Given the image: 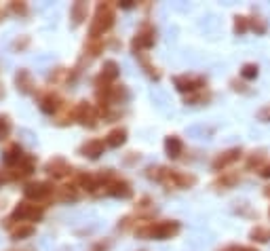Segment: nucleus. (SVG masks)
I'll return each mask as SVG.
<instances>
[{
    "mask_svg": "<svg viewBox=\"0 0 270 251\" xmlns=\"http://www.w3.org/2000/svg\"><path fill=\"white\" fill-rule=\"evenodd\" d=\"M137 57H139V64H141V68H144V72H146L148 76H150V78L159 80V78H161V72H159V70H156V68L150 64V61H148V57H144V53L137 55Z\"/></svg>",
    "mask_w": 270,
    "mask_h": 251,
    "instance_id": "25",
    "label": "nucleus"
},
{
    "mask_svg": "<svg viewBox=\"0 0 270 251\" xmlns=\"http://www.w3.org/2000/svg\"><path fill=\"white\" fill-rule=\"evenodd\" d=\"M45 173L53 179H66V177H72L74 176V167L68 163L63 156H53L47 160L45 165Z\"/></svg>",
    "mask_w": 270,
    "mask_h": 251,
    "instance_id": "10",
    "label": "nucleus"
},
{
    "mask_svg": "<svg viewBox=\"0 0 270 251\" xmlns=\"http://www.w3.org/2000/svg\"><path fill=\"white\" fill-rule=\"evenodd\" d=\"M108 148L106 146V139H99V137H93V139H87L84 144H81V148H78V152H81L82 156H87L91 160H97L99 156L104 154V150Z\"/></svg>",
    "mask_w": 270,
    "mask_h": 251,
    "instance_id": "14",
    "label": "nucleus"
},
{
    "mask_svg": "<svg viewBox=\"0 0 270 251\" xmlns=\"http://www.w3.org/2000/svg\"><path fill=\"white\" fill-rule=\"evenodd\" d=\"M156 43V32H154V27L152 25H148V24H144L137 30V34L133 36V40H131V49H133V53L135 55H141L144 51H148L152 45Z\"/></svg>",
    "mask_w": 270,
    "mask_h": 251,
    "instance_id": "9",
    "label": "nucleus"
},
{
    "mask_svg": "<svg viewBox=\"0 0 270 251\" xmlns=\"http://www.w3.org/2000/svg\"><path fill=\"white\" fill-rule=\"evenodd\" d=\"M258 118H260L262 123H270V103L260 110V112H258Z\"/></svg>",
    "mask_w": 270,
    "mask_h": 251,
    "instance_id": "33",
    "label": "nucleus"
},
{
    "mask_svg": "<svg viewBox=\"0 0 270 251\" xmlns=\"http://www.w3.org/2000/svg\"><path fill=\"white\" fill-rule=\"evenodd\" d=\"M11 129H13V125H11L9 114H0V142H4L11 135Z\"/></svg>",
    "mask_w": 270,
    "mask_h": 251,
    "instance_id": "27",
    "label": "nucleus"
},
{
    "mask_svg": "<svg viewBox=\"0 0 270 251\" xmlns=\"http://www.w3.org/2000/svg\"><path fill=\"white\" fill-rule=\"evenodd\" d=\"M104 51V40L99 38V40H93V38H89V43L84 45V55L89 53V57H97L99 53Z\"/></svg>",
    "mask_w": 270,
    "mask_h": 251,
    "instance_id": "24",
    "label": "nucleus"
},
{
    "mask_svg": "<svg viewBox=\"0 0 270 251\" xmlns=\"http://www.w3.org/2000/svg\"><path fill=\"white\" fill-rule=\"evenodd\" d=\"M118 76H120V68H118V64H116L114 59H106L104 66H102V72H99L97 78L104 80V82H110V85H112V82H114Z\"/></svg>",
    "mask_w": 270,
    "mask_h": 251,
    "instance_id": "19",
    "label": "nucleus"
},
{
    "mask_svg": "<svg viewBox=\"0 0 270 251\" xmlns=\"http://www.w3.org/2000/svg\"><path fill=\"white\" fill-rule=\"evenodd\" d=\"M42 215H45V205H38V203H32V201H21V203L15 205V209L11 211V215L2 222V226L9 230L13 224H19V222H40Z\"/></svg>",
    "mask_w": 270,
    "mask_h": 251,
    "instance_id": "4",
    "label": "nucleus"
},
{
    "mask_svg": "<svg viewBox=\"0 0 270 251\" xmlns=\"http://www.w3.org/2000/svg\"><path fill=\"white\" fill-rule=\"evenodd\" d=\"M222 251H258V249H253V247H245V245H228V247H224Z\"/></svg>",
    "mask_w": 270,
    "mask_h": 251,
    "instance_id": "35",
    "label": "nucleus"
},
{
    "mask_svg": "<svg viewBox=\"0 0 270 251\" xmlns=\"http://www.w3.org/2000/svg\"><path fill=\"white\" fill-rule=\"evenodd\" d=\"M87 13H89V6L87 2H82V0H78V2H74L72 6H70V19H72V25H81L84 19H87Z\"/></svg>",
    "mask_w": 270,
    "mask_h": 251,
    "instance_id": "21",
    "label": "nucleus"
},
{
    "mask_svg": "<svg viewBox=\"0 0 270 251\" xmlns=\"http://www.w3.org/2000/svg\"><path fill=\"white\" fill-rule=\"evenodd\" d=\"M34 171H36V156L26 154L15 167H9V169H6V182H19V179H26V177H30Z\"/></svg>",
    "mask_w": 270,
    "mask_h": 251,
    "instance_id": "6",
    "label": "nucleus"
},
{
    "mask_svg": "<svg viewBox=\"0 0 270 251\" xmlns=\"http://www.w3.org/2000/svg\"><path fill=\"white\" fill-rule=\"evenodd\" d=\"M24 251H27V249H24Z\"/></svg>",
    "mask_w": 270,
    "mask_h": 251,
    "instance_id": "43",
    "label": "nucleus"
},
{
    "mask_svg": "<svg viewBox=\"0 0 270 251\" xmlns=\"http://www.w3.org/2000/svg\"><path fill=\"white\" fill-rule=\"evenodd\" d=\"M24 156H26V152L19 144H9L2 152V163L6 165V169H9V167H15Z\"/></svg>",
    "mask_w": 270,
    "mask_h": 251,
    "instance_id": "16",
    "label": "nucleus"
},
{
    "mask_svg": "<svg viewBox=\"0 0 270 251\" xmlns=\"http://www.w3.org/2000/svg\"><path fill=\"white\" fill-rule=\"evenodd\" d=\"M114 4L112 2H99L97 9H95V15L91 19V25H89V38L99 40L106 32L112 30L114 25Z\"/></svg>",
    "mask_w": 270,
    "mask_h": 251,
    "instance_id": "3",
    "label": "nucleus"
},
{
    "mask_svg": "<svg viewBox=\"0 0 270 251\" xmlns=\"http://www.w3.org/2000/svg\"><path fill=\"white\" fill-rule=\"evenodd\" d=\"M173 85L180 93H198L201 89L205 87V78L203 76H188V74H180V76H173Z\"/></svg>",
    "mask_w": 270,
    "mask_h": 251,
    "instance_id": "11",
    "label": "nucleus"
},
{
    "mask_svg": "<svg viewBox=\"0 0 270 251\" xmlns=\"http://www.w3.org/2000/svg\"><path fill=\"white\" fill-rule=\"evenodd\" d=\"M99 110L95 103H89V101H78L76 103V123H81L82 127L87 129H95L97 123H99Z\"/></svg>",
    "mask_w": 270,
    "mask_h": 251,
    "instance_id": "8",
    "label": "nucleus"
},
{
    "mask_svg": "<svg viewBox=\"0 0 270 251\" xmlns=\"http://www.w3.org/2000/svg\"><path fill=\"white\" fill-rule=\"evenodd\" d=\"M247 27H249L247 17H237V19H234V32H237V34H245Z\"/></svg>",
    "mask_w": 270,
    "mask_h": 251,
    "instance_id": "32",
    "label": "nucleus"
},
{
    "mask_svg": "<svg viewBox=\"0 0 270 251\" xmlns=\"http://www.w3.org/2000/svg\"><path fill=\"white\" fill-rule=\"evenodd\" d=\"M127 129L125 127H116V129H112L108 135H106V146L108 148H120V146H125L127 142Z\"/></svg>",
    "mask_w": 270,
    "mask_h": 251,
    "instance_id": "20",
    "label": "nucleus"
},
{
    "mask_svg": "<svg viewBox=\"0 0 270 251\" xmlns=\"http://www.w3.org/2000/svg\"><path fill=\"white\" fill-rule=\"evenodd\" d=\"M209 100H211V95H209V93L198 91V93L188 95V97H186V103H190V106H194V103H205V101H209Z\"/></svg>",
    "mask_w": 270,
    "mask_h": 251,
    "instance_id": "29",
    "label": "nucleus"
},
{
    "mask_svg": "<svg viewBox=\"0 0 270 251\" xmlns=\"http://www.w3.org/2000/svg\"><path fill=\"white\" fill-rule=\"evenodd\" d=\"M251 239L258 241V243H268L270 241V228H264V226H255L251 230Z\"/></svg>",
    "mask_w": 270,
    "mask_h": 251,
    "instance_id": "26",
    "label": "nucleus"
},
{
    "mask_svg": "<svg viewBox=\"0 0 270 251\" xmlns=\"http://www.w3.org/2000/svg\"><path fill=\"white\" fill-rule=\"evenodd\" d=\"M55 190H57V188H55L51 182H27L24 186V197H26V201L45 205L47 201H51L55 197Z\"/></svg>",
    "mask_w": 270,
    "mask_h": 251,
    "instance_id": "5",
    "label": "nucleus"
},
{
    "mask_svg": "<svg viewBox=\"0 0 270 251\" xmlns=\"http://www.w3.org/2000/svg\"><path fill=\"white\" fill-rule=\"evenodd\" d=\"M182 150H184V144H182V139L177 135H169L165 139V152H167L169 158H180Z\"/></svg>",
    "mask_w": 270,
    "mask_h": 251,
    "instance_id": "22",
    "label": "nucleus"
},
{
    "mask_svg": "<svg viewBox=\"0 0 270 251\" xmlns=\"http://www.w3.org/2000/svg\"><path fill=\"white\" fill-rule=\"evenodd\" d=\"M268 213H270V209H268Z\"/></svg>",
    "mask_w": 270,
    "mask_h": 251,
    "instance_id": "42",
    "label": "nucleus"
},
{
    "mask_svg": "<svg viewBox=\"0 0 270 251\" xmlns=\"http://www.w3.org/2000/svg\"><path fill=\"white\" fill-rule=\"evenodd\" d=\"M36 232V226L34 224H27V222H19V224H13L9 228V234H11V241H24V239H30V236Z\"/></svg>",
    "mask_w": 270,
    "mask_h": 251,
    "instance_id": "17",
    "label": "nucleus"
},
{
    "mask_svg": "<svg viewBox=\"0 0 270 251\" xmlns=\"http://www.w3.org/2000/svg\"><path fill=\"white\" fill-rule=\"evenodd\" d=\"M6 13H9V11H4V9H0V19H4V15H6Z\"/></svg>",
    "mask_w": 270,
    "mask_h": 251,
    "instance_id": "39",
    "label": "nucleus"
},
{
    "mask_svg": "<svg viewBox=\"0 0 270 251\" xmlns=\"http://www.w3.org/2000/svg\"><path fill=\"white\" fill-rule=\"evenodd\" d=\"M146 176L167 188H192L196 184V177L192 173H184V171L169 169V167H161V165L148 167Z\"/></svg>",
    "mask_w": 270,
    "mask_h": 251,
    "instance_id": "1",
    "label": "nucleus"
},
{
    "mask_svg": "<svg viewBox=\"0 0 270 251\" xmlns=\"http://www.w3.org/2000/svg\"><path fill=\"white\" fill-rule=\"evenodd\" d=\"M239 156H241V148H230V150L222 152V154H217L211 163L213 171H222V169H226V167H230L232 163H237Z\"/></svg>",
    "mask_w": 270,
    "mask_h": 251,
    "instance_id": "15",
    "label": "nucleus"
},
{
    "mask_svg": "<svg viewBox=\"0 0 270 251\" xmlns=\"http://www.w3.org/2000/svg\"><path fill=\"white\" fill-rule=\"evenodd\" d=\"M78 194H81V188H78L74 182H70V184H63L59 186L57 190H55V201H61V203H70V201H76L78 199Z\"/></svg>",
    "mask_w": 270,
    "mask_h": 251,
    "instance_id": "18",
    "label": "nucleus"
},
{
    "mask_svg": "<svg viewBox=\"0 0 270 251\" xmlns=\"http://www.w3.org/2000/svg\"><path fill=\"white\" fill-rule=\"evenodd\" d=\"M266 197H270V188H266Z\"/></svg>",
    "mask_w": 270,
    "mask_h": 251,
    "instance_id": "41",
    "label": "nucleus"
},
{
    "mask_svg": "<svg viewBox=\"0 0 270 251\" xmlns=\"http://www.w3.org/2000/svg\"><path fill=\"white\" fill-rule=\"evenodd\" d=\"M6 182V176H2V173H0V184H4Z\"/></svg>",
    "mask_w": 270,
    "mask_h": 251,
    "instance_id": "40",
    "label": "nucleus"
},
{
    "mask_svg": "<svg viewBox=\"0 0 270 251\" xmlns=\"http://www.w3.org/2000/svg\"><path fill=\"white\" fill-rule=\"evenodd\" d=\"M118 6L120 9H131V6H135V4L131 2V0H125V2H118Z\"/></svg>",
    "mask_w": 270,
    "mask_h": 251,
    "instance_id": "37",
    "label": "nucleus"
},
{
    "mask_svg": "<svg viewBox=\"0 0 270 251\" xmlns=\"http://www.w3.org/2000/svg\"><path fill=\"white\" fill-rule=\"evenodd\" d=\"M260 173H262V177H270V165H266V167H264V169H262Z\"/></svg>",
    "mask_w": 270,
    "mask_h": 251,
    "instance_id": "38",
    "label": "nucleus"
},
{
    "mask_svg": "<svg viewBox=\"0 0 270 251\" xmlns=\"http://www.w3.org/2000/svg\"><path fill=\"white\" fill-rule=\"evenodd\" d=\"M253 30H255V32H258V34H262V32H264V30H266V25H264V24H262V22H255V24H253Z\"/></svg>",
    "mask_w": 270,
    "mask_h": 251,
    "instance_id": "36",
    "label": "nucleus"
},
{
    "mask_svg": "<svg viewBox=\"0 0 270 251\" xmlns=\"http://www.w3.org/2000/svg\"><path fill=\"white\" fill-rule=\"evenodd\" d=\"M27 45H30V38H27V36H19V38L13 40V51L21 53V51H26V49H27Z\"/></svg>",
    "mask_w": 270,
    "mask_h": 251,
    "instance_id": "31",
    "label": "nucleus"
},
{
    "mask_svg": "<svg viewBox=\"0 0 270 251\" xmlns=\"http://www.w3.org/2000/svg\"><path fill=\"white\" fill-rule=\"evenodd\" d=\"M102 197H114V199H131L133 197V188L131 184L127 182V179L123 177H114L112 182L104 188V192H102Z\"/></svg>",
    "mask_w": 270,
    "mask_h": 251,
    "instance_id": "12",
    "label": "nucleus"
},
{
    "mask_svg": "<svg viewBox=\"0 0 270 251\" xmlns=\"http://www.w3.org/2000/svg\"><path fill=\"white\" fill-rule=\"evenodd\" d=\"M241 76L247 78V80H253L255 76H258V66H255V64H245L243 70H241Z\"/></svg>",
    "mask_w": 270,
    "mask_h": 251,
    "instance_id": "30",
    "label": "nucleus"
},
{
    "mask_svg": "<svg viewBox=\"0 0 270 251\" xmlns=\"http://www.w3.org/2000/svg\"><path fill=\"white\" fill-rule=\"evenodd\" d=\"M6 11L13 13V15H17V17H27L30 6H27V2H24V0H11L9 6H6Z\"/></svg>",
    "mask_w": 270,
    "mask_h": 251,
    "instance_id": "23",
    "label": "nucleus"
},
{
    "mask_svg": "<svg viewBox=\"0 0 270 251\" xmlns=\"http://www.w3.org/2000/svg\"><path fill=\"white\" fill-rule=\"evenodd\" d=\"M239 182V176L237 173H222V177L216 182V186H222V188H232L234 184Z\"/></svg>",
    "mask_w": 270,
    "mask_h": 251,
    "instance_id": "28",
    "label": "nucleus"
},
{
    "mask_svg": "<svg viewBox=\"0 0 270 251\" xmlns=\"http://www.w3.org/2000/svg\"><path fill=\"white\" fill-rule=\"evenodd\" d=\"M182 224L175 220H165V222H148L144 226L135 228V236L137 239H156V241H165V239H173L180 232Z\"/></svg>",
    "mask_w": 270,
    "mask_h": 251,
    "instance_id": "2",
    "label": "nucleus"
},
{
    "mask_svg": "<svg viewBox=\"0 0 270 251\" xmlns=\"http://www.w3.org/2000/svg\"><path fill=\"white\" fill-rule=\"evenodd\" d=\"M36 103H38V108H40L42 114H51V116L59 114L61 108L66 106V103H63V100H61V95H59L57 91H53V89H47V91L38 93Z\"/></svg>",
    "mask_w": 270,
    "mask_h": 251,
    "instance_id": "7",
    "label": "nucleus"
},
{
    "mask_svg": "<svg viewBox=\"0 0 270 251\" xmlns=\"http://www.w3.org/2000/svg\"><path fill=\"white\" fill-rule=\"evenodd\" d=\"M15 89L21 95H36V82L27 68H19L15 72Z\"/></svg>",
    "mask_w": 270,
    "mask_h": 251,
    "instance_id": "13",
    "label": "nucleus"
},
{
    "mask_svg": "<svg viewBox=\"0 0 270 251\" xmlns=\"http://www.w3.org/2000/svg\"><path fill=\"white\" fill-rule=\"evenodd\" d=\"M262 160H264V152H258V156L253 154V156L249 158V163H247V167H260Z\"/></svg>",
    "mask_w": 270,
    "mask_h": 251,
    "instance_id": "34",
    "label": "nucleus"
}]
</instances>
